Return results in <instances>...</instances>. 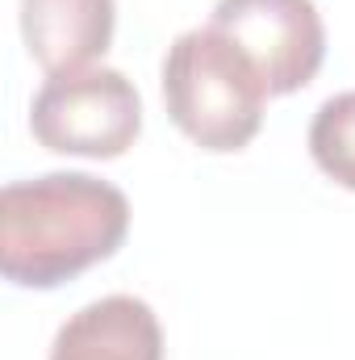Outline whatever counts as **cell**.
<instances>
[{
  "label": "cell",
  "mask_w": 355,
  "mask_h": 360,
  "mask_svg": "<svg viewBox=\"0 0 355 360\" xmlns=\"http://www.w3.org/2000/svg\"><path fill=\"white\" fill-rule=\"evenodd\" d=\"M126 235V193L88 172L13 180L0 193V272L21 289H59L117 256Z\"/></svg>",
  "instance_id": "1"
},
{
  "label": "cell",
  "mask_w": 355,
  "mask_h": 360,
  "mask_svg": "<svg viewBox=\"0 0 355 360\" xmlns=\"http://www.w3.org/2000/svg\"><path fill=\"white\" fill-rule=\"evenodd\" d=\"M272 96L255 63L217 30H184L163 55V105L201 151H243L264 126Z\"/></svg>",
  "instance_id": "2"
},
{
  "label": "cell",
  "mask_w": 355,
  "mask_h": 360,
  "mask_svg": "<svg viewBox=\"0 0 355 360\" xmlns=\"http://www.w3.org/2000/svg\"><path fill=\"white\" fill-rule=\"evenodd\" d=\"M117 25L113 0H21V38L46 76L92 68Z\"/></svg>",
  "instance_id": "5"
},
{
  "label": "cell",
  "mask_w": 355,
  "mask_h": 360,
  "mask_svg": "<svg viewBox=\"0 0 355 360\" xmlns=\"http://www.w3.org/2000/svg\"><path fill=\"white\" fill-rule=\"evenodd\" d=\"M51 360H163V327L142 297L109 293L59 327Z\"/></svg>",
  "instance_id": "6"
},
{
  "label": "cell",
  "mask_w": 355,
  "mask_h": 360,
  "mask_svg": "<svg viewBox=\"0 0 355 360\" xmlns=\"http://www.w3.org/2000/svg\"><path fill=\"white\" fill-rule=\"evenodd\" d=\"M29 130L55 155L117 160L142 130V96L113 68L51 76L29 105Z\"/></svg>",
  "instance_id": "3"
},
{
  "label": "cell",
  "mask_w": 355,
  "mask_h": 360,
  "mask_svg": "<svg viewBox=\"0 0 355 360\" xmlns=\"http://www.w3.org/2000/svg\"><path fill=\"white\" fill-rule=\"evenodd\" d=\"M309 155L335 184L355 193V92L330 96L314 113V122H309Z\"/></svg>",
  "instance_id": "7"
},
{
  "label": "cell",
  "mask_w": 355,
  "mask_h": 360,
  "mask_svg": "<svg viewBox=\"0 0 355 360\" xmlns=\"http://www.w3.org/2000/svg\"><path fill=\"white\" fill-rule=\"evenodd\" d=\"M209 25L255 63L272 96L305 89L326 59V25L314 0H217Z\"/></svg>",
  "instance_id": "4"
}]
</instances>
